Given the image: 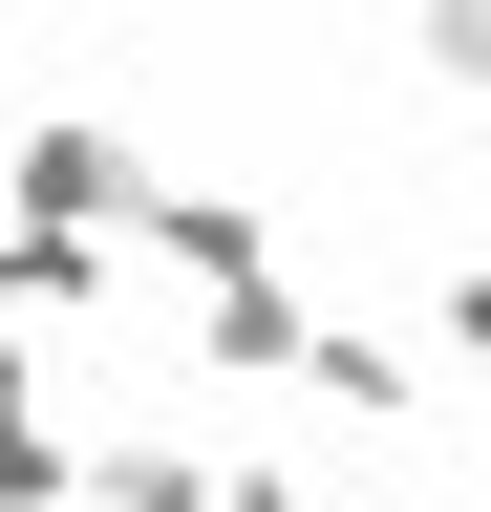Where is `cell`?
<instances>
[{
    "mask_svg": "<svg viewBox=\"0 0 491 512\" xmlns=\"http://www.w3.org/2000/svg\"><path fill=\"white\" fill-rule=\"evenodd\" d=\"M427 86H491V0H427Z\"/></svg>",
    "mask_w": 491,
    "mask_h": 512,
    "instance_id": "7a4b0ae2",
    "label": "cell"
},
{
    "mask_svg": "<svg viewBox=\"0 0 491 512\" xmlns=\"http://www.w3.org/2000/svg\"><path fill=\"white\" fill-rule=\"evenodd\" d=\"M449 342H470V363H491V278H470V299H449Z\"/></svg>",
    "mask_w": 491,
    "mask_h": 512,
    "instance_id": "3957f363",
    "label": "cell"
},
{
    "mask_svg": "<svg viewBox=\"0 0 491 512\" xmlns=\"http://www.w3.org/2000/svg\"><path fill=\"white\" fill-rule=\"evenodd\" d=\"M22 192H43V214H107V192H129V150H107V128H43Z\"/></svg>",
    "mask_w": 491,
    "mask_h": 512,
    "instance_id": "6da1fadb",
    "label": "cell"
}]
</instances>
